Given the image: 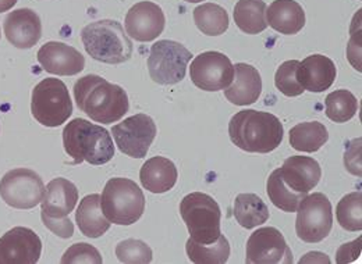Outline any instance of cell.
Here are the masks:
<instances>
[{
    "label": "cell",
    "instance_id": "d6a6232c",
    "mask_svg": "<svg viewBox=\"0 0 362 264\" xmlns=\"http://www.w3.org/2000/svg\"><path fill=\"white\" fill-rule=\"evenodd\" d=\"M300 61L298 60H288L284 61L276 71L274 76V85L283 95L288 97H296L304 93V88L300 85L297 80V68Z\"/></svg>",
    "mask_w": 362,
    "mask_h": 264
},
{
    "label": "cell",
    "instance_id": "9c48e42d",
    "mask_svg": "<svg viewBox=\"0 0 362 264\" xmlns=\"http://www.w3.org/2000/svg\"><path fill=\"white\" fill-rule=\"evenodd\" d=\"M332 227L333 212L327 196L320 192L305 196L297 208L298 238L307 244H319L330 234Z\"/></svg>",
    "mask_w": 362,
    "mask_h": 264
},
{
    "label": "cell",
    "instance_id": "4fadbf2b",
    "mask_svg": "<svg viewBox=\"0 0 362 264\" xmlns=\"http://www.w3.org/2000/svg\"><path fill=\"white\" fill-rule=\"evenodd\" d=\"M293 262V253L277 228H259L248 238L245 263L291 264Z\"/></svg>",
    "mask_w": 362,
    "mask_h": 264
},
{
    "label": "cell",
    "instance_id": "74e56055",
    "mask_svg": "<svg viewBox=\"0 0 362 264\" xmlns=\"http://www.w3.org/2000/svg\"><path fill=\"white\" fill-rule=\"evenodd\" d=\"M17 1L18 0H0V13L11 10L17 4Z\"/></svg>",
    "mask_w": 362,
    "mask_h": 264
},
{
    "label": "cell",
    "instance_id": "cb8c5ba5",
    "mask_svg": "<svg viewBox=\"0 0 362 264\" xmlns=\"http://www.w3.org/2000/svg\"><path fill=\"white\" fill-rule=\"evenodd\" d=\"M76 220L80 231L88 238H99L109 228L110 221L107 220L102 212L100 195L92 193L87 195L78 205L76 212Z\"/></svg>",
    "mask_w": 362,
    "mask_h": 264
},
{
    "label": "cell",
    "instance_id": "5b68a950",
    "mask_svg": "<svg viewBox=\"0 0 362 264\" xmlns=\"http://www.w3.org/2000/svg\"><path fill=\"white\" fill-rule=\"evenodd\" d=\"M100 206L105 217L116 225H132L145 212L142 189L129 178H112L106 182Z\"/></svg>",
    "mask_w": 362,
    "mask_h": 264
},
{
    "label": "cell",
    "instance_id": "f35d334b",
    "mask_svg": "<svg viewBox=\"0 0 362 264\" xmlns=\"http://www.w3.org/2000/svg\"><path fill=\"white\" fill-rule=\"evenodd\" d=\"M185 1H188V3H199L202 0H185Z\"/></svg>",
    "mask_w": 362,
    "mask_h": 264
},
{
    "label": "cell",
    "instance_id": "ba28073f",
    "mask_svg": "<svg viewBox=\"0 0 362 264\" xmlns=\"http://www.w3.org/2000/svg\"><path fill=\"white\" fill-rule=\"evenodd\" d=\"M192 53L182 44L163 40L151 46L148 71L153 83L159 85L179 84L187 73Z\"/></svg>",
    "mask_w": 362,
    "mask_h": 264
},
{
    "label": "cell",
    "instance_id": "d590c367",
    "mask_svg": "<svg viewBox=\"0 0 362 264\" xmlns=\"http://www.w3.org/2000/svg\"><path fill=\"white\" fill-rule=\"evenodd\" d=\"M41 219L42 222L45 224L46 228L50 229L54 235L60 236V238H71L73 234H74V224L73 221L67 217H63V219H53V217H49L44 213H41Z\"/></svg>",
    "mask_w": 362,
    "mask_h": 264
},
{
    "label": "cell",
    "instance_id": "44dd1931",
    "mask_svg": "<svg viewBox=\"0 0 362 264\" xmlns=\"http://www.w3.org/2000/svg\"><path fill=\"white\" fill-rule=\"evenodd\" d=\"M262 92V78L259 71L245 63L234 64V78L225 89L227 100L235 106H248L255 103Z\"/></svg>",
    "mask_w": 362,
    "mask_h": 264
},
{
    "label": "cell",
    "instance_id": "2e32d148",
    "mask_svg": "<svg viewBox=\"0 0 362 264\" xmlns=\"http://www.w3.org/2000/svg\"><path fill=\"white\" fill-rule=\"evenodd\" d=\"M37 59L49 74L60 77L77 76L86 67V59L76 47L56 41L44 44Z\"/></svg>",
    "mask_w": 362,
    "mask_h": 264
},
{
    "label": "cell",
    "instance_id": "7c38bea8",
    "mask_svg": "<svg viewBox=\"0 0 362 264\" xmlns=\"http://www.w3.org/2000/svg\"><path fill=\"white\" fill-rule=\"evenodd\" d=\"M156 133L155 121L142 113L132 116L123 123L112 127V135L119 150L134 159H142L148 155Z\"/></svg>",
    "mask_w": 362,
    "mask_h": 264
},
{
    "label": "cell",
    "instance_id": "1f68e13d",
    "mask_svg": "<svg viewBox=\"0 0 362 264\" xmlns=\"http://www.w3.org/2000/svg\"><path fill=\"white\" fill-rule=\"evenodd\" d=\"M336 217L341 228L350 232L362 229V193L353 192L346 195L336 208Z\"/></svg>",
    "mask_w": 362,
    "mask_h": 264
},
{
    "label": "cell",
    "instance_id": "8d00e7d4",
    "mask_svg": "<svg viewBox=\"0 0 362 264\" xmlns=\"http://www.w3.org/2000/svg\"><path fill=\"white\" fill-rule=\"evenodd\" d=\"M360 253H361V236L357 241H353L351 244L343 245L337 251L336 262L340 264L351 263L360 256Z\"/></svg>",
    "mask_w": 362,
    "mask_h": 264
},
{
    "label": "cell",
    "instance_id": "d6986e66",
    "mask_svg": "<svg viewBox=\"0 0 362 264\" xmlns=\"http://www.w3.org/2000/svg\"><path fill=\"white\" fill-rule=\"evenodd\" d=\"M337 70L332 59L323 54H313L304 59L297 68V80L304 90L314 93L330 88L336 80Z\"/></svg>",
    "mask_w": 362,
    "mask_h": 264
},
{
    "label": "cell",
    "instance_id": "8992f818",
    "mask_svg": "<svg viewBox=\"0 0 362 264\" xmlns=\"http://www.w3.org/2000/svg\"><path fill=\"white\" fill-rule=\"evenodd\" d=\"M180 215L191 235L198 244H212L222 235V212L218 202L202 192H192L180 203Z\"/></svg>",
    "mask_w": 362,
    "mask_h": 264
},
{
    "label": "cell",
    "instance_id": "ac0fdd59",
    "mask_svg": "<svg viewBox=\"0 0 362 264\" xmlns=\"http://www.w3.org/2000/svg\"><path fill=\"white\" fill-rule=\"evenodd\" d=\"M283 182L298 193L313 191L322 176L320 166L315 159L308 156H291L284 160L280 169Z\"/></svg>",
    "mask_w": 362,
    "mask_h": 264
},
{
    "label": "cell",
    "instance_id": "603a6c76",
    "mask_svg": "<svg viewBox=\"0 0 362 264\" xmlns=\"http://www.w3.org/2000/svg\"><path fill=\"white\" fill-rule=\"evenodd\" d=\"M179 178L176 164L162 156H155L141 167L139 179L142 186L152 193H165L170 191Z\"/></svg>",
    "mask_w": 362,
    "mask_h": 264
},
{
    "label": "cell",
    "instance_id": "8fae6325",
    "mask_svg": "<svg viewBox=\"0 0 362 264\" xmlns=\"http://www.w3.org/2000/svg\"><path fill=\"white\" fill-rule=\"evenodd\" d=\"M189 77L197 88L218 92L228 88L234 78V66L221 52H205L189 66Z\"/></svg>",
    "mask_w": 362,
    "mask_h": 264
},
{
    "label": "cell",
    "instance_id": "7a4b0ae2",
    "mask_svg": "<svg viewBox=\"0 0 362 264\" xmlns=\"http://www.w3.org/2000/svg\"><path fill=\"white\" fill-rule=\"evenodd\" d=\"M231 142L248 153H269L283 140V124L268 112L241 110L228 124Z\"/></svg>",
    "mask_w": 362,
    "mask_h": 264
},
{
    "label": "cell",
    "instance_id": "d4e9b609",
    "mask_svg": "<svg viewBox=\"0 0 362 264\" xmlns=\"http://www.w3.org/2000/svg\"><path fill=\"white\" fill-rule=\"evenodd\" d=\"M235 25L248 35H257L267 30V3L264 0H238L234 11Z\"/></svg>",
    "mask_w": 362,
    "mask_h": 264
},
{
    "label": "cell",
    "instance_id": "836d02e7",
    "mask_svg": "<svg viewBox=\"0 0 362 264\" xmlns=\"http://www.w3.org/2000/svg\"><path fill=\"white\" fill-rule=\"evenodd\" d=\"M119 262L126 264H148L152 262V249L139 239H126L116 246Z\"/></svg>",
    "mask_w": 362,
    "mask_h": 264
},
{
    "label": "cell",
    "instance_id": "f546056e",
    "mask_svg": "<svg viewBox=\"0 0 362 264\" xmlns=\"http://www.w3.org/2000/svg\"><path fill=\"white\" fill-rule=\"evenodd\" d=\"M267 192L268 196L272 200V203L286 212V213H294L297 212L298 205L301 203V200L307 196L305 193H298L294 192L293 189H290L284 182L280 174V169H276L268 178V184H267Z\"/></svg>",
    "mask_w": 362,
    "mask_h": 264
},
{
    "label": "cell",
    "instance_id": "83f0119b",
    "mask_svg": "<svg viewBox=\"0 0 362 264\" xmlns=\"http://www.w3.org/2000/svg\"><path fill=\"white\" fill-rule=\"evenodd\" d=\"M194 21L197 28L208 37L223 35L228 28L226 10L215 3H204L194 10Z\"/></svg>",
    "mask_w": 362,
    "mask_h": 264
},
{
    "label": "cell",
    "instance_id": "5bb4252c",
    "mask_svg": "<svg viewBox=\"0 0 362 264\" xmlns=\"http://www.w3.org/2000/svg\"><path fill=\"white\" fill-rule=\"evenodd\" d=\"M42 253L40 236L27 227H14L0 238V264L37 263Z\"/></svg>",
    "mask_w": 362,
    "mask_h": 264
},
{
    "label": "cell",
    "instance_id": "ffe728a7",
    "mask_svg": "<svg viewBox=\"0 0 362 264\" xmlns=\"http://www.w3.org/2000/svg\"><path fill=\"white\" fill-rule=\"evenodd\" d=\"M77 202V186L66 178H54L45 186L41 213L53 219H63L74 210Z\"/></svg>",
    "mask_w": 362,
    "mask_h": 264
},
{
    "label": "cell",
    "instance_id": "277c9868",
    "mask_svg": "<svg viewBox=\"0 0 362 264\" xmlns=\"http://www.w3.org/2000/svg\"><path fill=\"white\" fill-rule=\"evenodd\" d=\"M86 52L93 60L106 64H122L132 59L133 42L122 24L115 20H100L86 25L81 31Z\"/></svg>",
    "mask_w": 362,
    "mask_h": 264
},
{
    "label": "cell",
    "instance_id": "4316f807",
    "mask_svg": "<svg viewBox=\"0 0 362 264\" xmlns=\"http://www.w3.org/2000/svg\"><path fill=\"white\" fill-rule=\"evenodd\" d=\"M329 139L327 128L319 123H301L293 127L288 133V140L293 149L305 153L317 152Z\"/></svg>",
    "mask_w": 362,
    "mask_h": 264
},
{
    "label": "cell",
    "instance_id": "30bf717a",
    "mask_svg": "<svg viewBox=\"0 0 362 264\" xmlns=\"http://www.w3.org/2000/svg\"><path fill=\"white\" fill-rule=\"evenodd\" d=\"M44 193L42 178L30 169L10 170L0 179V196L14 209H34L41 203Z\"/></svg>",
    "mask_w": 362,
    "mask_h": 264
},
{
    "label": "cell",
    "instance_id": "f1b7e54d",
    "mask_svg": "<svg viewBox=\"0 0 362 264\" xmlns=\"http://www.w3.org/2000/svg\"><path fill=\"white\" fill-rule=\"evenodd\" d=\"M188 259L195 264H223L230 256V244L226 236L221 235L212 244H198L191 238L185 245Z\"/></svg>",
    "mask_w": 362,
    "mask_h": 264
},
{
    "label": "cell",
    "instance_id": "52a82bcc",
    "mask_svg": "<svg viewBox=\"0 0 362 264\" xmlns=\"http://www.w3.org/2000/svg\"><path fill=\"white\" fill-rule=\"evenodd\" d=\"M31 113L45 127H60L73 114V102L69 89L59 78H45L34 90Z\"/></svg>",
    "mask_w": 362,
    "mask_h": 264
},
{
    "label": "cell",
    "instance_id": "3957f363",
    "mask_svg": "<svg viewBox=\"0 0 362 264\" xmlns=\"http://www.w3.org/2000/svg\"><path fill=\"white\" fill-rule=\"evenodd\" d=\"M63 145L76 164L92 166L109 163L115 156V145L107 130L86 119H74L63 130Z\"/></svg>",
    "mask_w": 362,
    "mask_h": 264
},
{
    "label": "cell",
    "instance_id": "4dcf8cb0",
    "mask_svg": "<svg viewBox=\"0 0 362 264\" xmlns=\"http://www.w3.org/2000/svg\"><path fill=\"white\" fill-rule=\"evenodd\" d=\"M326 116L334 123H347L358 112L357 97L347 89H339L326 96Z\"/></svg>",
    "mask_w": 362,
    "mask_h": 264
},
{
    "label": "cell",
    "instance_id": "e0dca14e",
    "mask_svg": "<svg viewBox=\"0 0 362 264\" xmlns=\"http://www.w3.org/2000/svg\"><path fill=\"white\" fill-rule=\"evenodd\" d=\"M3 31L14 47L31 49L42 37L41 18L31 8H17L4 18Z\"/></svg>",
    "mask_w": 362,
    "mask_h": 264
},
{
    "label": "cell",
    "instance_id": "484cf974",
    "mask_svg": "<svg viewBox=\"0 0 362 264\" xmlns=\"http://www.w3.org/2000/svg\"><path fill=\"white\" fill-rule=\"evenodd\" d=\"M271 213L267 203L255 193H240L234 202V217L245 228L252 229L265 224Z\"/></svg>",
    "mask_w": 362,
    "mask_h": 264
},
{
    "label": "cell",
    "instance_id": "ab89813d",
    "mask_svg": "<svg viewBox=\"0 0 362 264\" xmlns=\"http://www.w3.org/2000/svg\"><path fill=\"white\" fill-rule=\"evenodd\" d=\"M0 35H1V34H0Z\"/></svg>",
    "mask_w": 362,
    "mask_h": 264
},
{
    "label": "cell",
    "instance_id": "e575fe53",
    "mask_svg": "<svg viewBox=\"0 0 362 264\" xmlns=\"http://www.w3.org/2000/svg\"><path fill=\"white\" fill-rule=\"evenodd\" d=\"M102 262L103 260H102V256L98 252V249L86 242L74 244L64 252V255L62 258V263L64 264H100Z\"/></svg>",
    "mask_w": 362,
    "mask_h": 264
},
{
    "label": "cell",
    "instance_id": "6da1fadb",
    "mask_svg": "<svg viewBox=\"0 0 362 264\" xmlns=\"http://www.w3.org/2000/svg\"><path fill=\"white\" fill-rule=\"evenodd\" d=\"M73 90L78 109L95 123L112 124L129 112L127 92L99 76L90 74L80 78Z\"/></svg>",
    "mask_w": 362,
    "mask_h": 264
},
{
    "label": "cell",
    "instance_id": "7402d4cb",
    "mask_svg": "<svg viewBox=\"0 0 362 264\" xmlns=\"http://www.w3.org/2000/svg\"><path fill=\"white\" fill-rule=\"evenodd\" d=\"M267 23L283 35H296L305 25V11L294 0H274L267 7Z\"/></svg>",
    "mask_w": 362,
    "mask_h": 264
},
{
    "label": "cell",
    "instance_id": "9a60e30c",
    "mask_svg": "<svg viewBox=\"0 0 362 264\" xmlns=\"http://www.w3.org/2000/svg\"><path fill=\"white\" fill-rule=\"evenodd\" d=\"M166 18L160 6L152 1H139L126 16V32L138 42H152L165 30Z\"/></svg>",
    "mask_w": 362,
    "mask_h": 264
}]
</instances>
